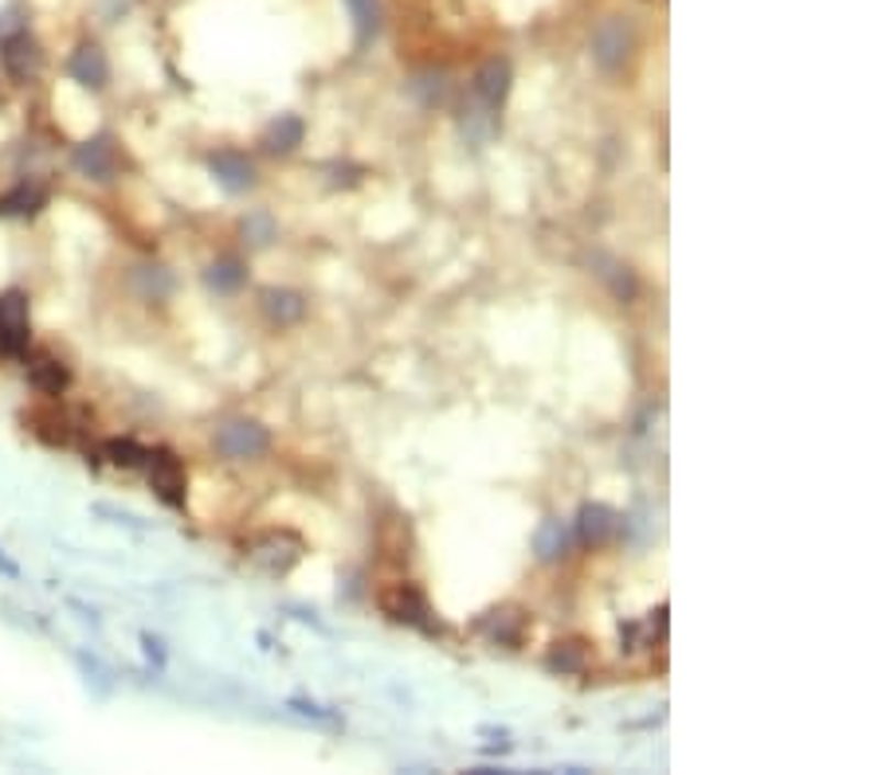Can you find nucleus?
<instances>
[{"label": "nucleus", "mask_w": 882, "mask_h": 775, "mask_svg": "<svg viewBox=\"0 0 882 775\" xmlns=\"http://www.w3.org/2000/svg\"><path fill=\"white\" fill-rule=\"evenodd\" d=\"M107 455H110V463H118V466H145V455H150V446H137L134 439H110L107 443Z\"/></svg>", "instance_id": "nucleus-22"}, {"label": "nucleus", "mask_w": 882, "mask_h": 775, "mask_svg": "<svg viewBox=\"0 0 882 775\" xmlns=\"http://www.w3.org/2000/svg\"><path fill=\"white\" fill-rule=\"evenodd\" d=\"M616 533H620V513H616V509L600 506V501L581 506V513H576V541L588 544V549H600V544H608Z\"/></svg>", "instance_id": "nucleus-7"}, {"label": "nucleus", "mask_w": 882, "mask_h": 775, "mask_svg": "<svg viewBox=\"0 0 882 775\" xmlns=\"http://www.w3.org/2000/svg\"><path fill=\"white\" fill-rule=\"evenodd\" d=\"M345 4H350L353 20H357V40L361 44H370L381 27V4L377 0H345Z\"/></svg>", "instance_id": "nucleus-21"}, {"label": "nucleus", "mask_w": 882, "mask_h": 775, "mask_svg": "<svg viewBox=\"0 0 882 775\" xmlns=\"http://www.w3.org/2000/svg\"><path fill=\"white\" fill-rule=\"evenodd\" d=\"M569 549H573V533H569L565 521H561V517L541 521V529L533 533V553H538V561H545V564L565 561Z\"/></svg>", "instance_id": "nucleus-13"}, {"label": "nucleus", "mask_w": 882, "mask_h": 775, "mask_svg": "<svg viewBox=\"0 0 882 775\" xmlns=\"http://www.w3.org/2000/svg\"><path fill=\"white\" fill-rule=\"evenodd\" d=\"M631 52H636V27L628 24L624 16H608L596 24L593 32V55L596 63H600L604 71H616V67H624V63L631 59Z\"/></svg>", "instance_id": "nucleus-2"}, {"label": "nucleus", "mask_w": 882, "mask_h": 775, "mask_svg": "<svg viewBox=\"0 0 882 775\" xmlns=\"http://www.w3.org/2000/svg\"><path fill=\"white\" fill-rule=\"evenodd\" d=\"M243 278H247V270H243L240 258H220V263H212V267H208V286H212V290H220V295H232V290H240Z\"/></svg>", "instance_id": "nucleus-19"}, {"label": "nucleus", "mask_w": 882, "mask_h": 775, "mask_svg": "<svg viewBox=\"0 0 882 775\" xmlns=\"http://www.w3.org/2000/svg\"><path fill=\"white\" fill-rule=\"evenodd\" d=\"M0 572H4V576H20V568L4 556V549H0Z\"/></svg>", "instance_id": "nucleus-24"}, {"label": "nucleus", "mask_w": 882, "mask_h": 775, "mask_svg": "<svg viewBox=\"0 0 882 775\" xmlns=\"http://www.w3.org/2000/svg\"><path fill=\"white\" fill-rule=\"evenodd\" d=\"M32 384H36L40 392L59 396L67 388V368L59 365L55 357H40L36 365H32Z\"/></svg>", "instance_id": "nucleus-20"}, {"label": "nucleus", "mask_w": 882, "mask_h": 775, "mask_svg": "<svg viewBox=\"0 0 882 775\" xmlns=\"http://www.w3.org/2000/svg\"><path fill=\"white\" fill-rule=\"evenodd\" d=\"M260 306L275 325H295V321L307 313V302H302V295H295V290H263Z\"/></svg>", "instance_id": "nucleus-15"}, {"label": "nucleus", "mask_w": 882, "mask_h": 775, "mask_svg": "<svg viewBox=\"0 0 882 775\" xmlns=\"http://www.w3.org/2000/svg\"><path fill=\"white\" fill-rule=\"evenodd\" d=\"M44 200H47V188H40V185H16L9 197L0 200V212H4V215H32L36 208H44Z\"/></svg>", "instance_id": "nucleus-17"}, {"label": "nucleus", "mask_w": 882, "mask_h": 775, "mask_svg": "<svg viewBox=\"0 0 882 775\" xmlns=\"http://www.w3.org/2000/svg\"><path fill=\"white\" fill-rule=\"evenodd\" d=\"M302 137H307V125H302V118L279 114L275 122L267 125L263 145H267L271 153H290V150H298V145H302Z\"/></svg>", "instance_id": "nucleus-16"}, {"label": "nucleus", "mask_w": 882, "mask_h": 775, "mask_svg": "<svg viewBox=\"0 0 882 775\" xmlns=\"http://www.w3.org/2000/svg\"><path fill=\"white\" fill-rule=\"evenodd\" d=\"M267 446H271L267 428H260L255 419H228L224 428L217 431V451L224 458H235V463H243V458H260Z\"/></svg>", "instance_id": "nucleus-3"}, {"label": "nucleus", "mask_w": 882, "mask_h": 775, "mask_svg": "<svg viewBox=\"0 0 882 775\" xmlns=\"http://www.w3.org/2000/svg\"><path fill=\"white\" fill-rule=\"evenodd\" d=\"M588 666V642L581 639H569L558 642L550 654V669H561V674H581Z\"/></svg>", "instance_id": "nucleus-18"}, {"label": "nucleus", "mask_w": 882, "mask_h": 775, "mask_svg": "<svg viewBox=\"0 0 882 775\" xmlns=\"http://www.w3.org/2000/svg\"><path fill=\"white\" fill-rule=\"evenodd\" d=\"M0 63L9 67V75H16V79H32V75L40 71V63H44V52H40V44L27 32H16V36L4 40V47H0Z\"/></svg>", "instance_id": "nucleus-11"}, {"label": "nucleus", "mask_w": 882, "mask_h": 775, "mask_svg": "<svg viewBox=\"0 0 882 775\" xmlns=\"http://www.w3.org/2000/svg\"><path fill=\"white\" fill-rule=\"evenodd\" d=\"M377 604L393 623L416 627V631H428V634L440 631V623H436V616H432V604H428V596H423L416 584H388V588H381Z\"/></svg>", "instance_id": "nucleus-1"}, {"label": "nucleus", "mask_w": 882, "mask_h": 775, "mask_svg": "<svg viewBox=\"0 0 882 775\" xmlns=\"http://www.w3.org/2000/svg\"><path fill=\"white\" fill-rule=\"evenodd\" d=\"M145 474H150V486H154V494L165 501V506L180 509L185 506V466H180V458L173 455V451H150L145 455Z\"/></svg>", "instance_id": "nucleus-4"}, {"label": "nucleus", "mask_w": 882, "mask_h": 775, "mask_svg": "<svg viewBox=\"0 0 882 775\" xmlns=\"http://www.w3.org/2000/svg\"><path fill=\"white\" fill-rule=\"evenodd\" d=\"M75 165H79L87 177L110 180V177H114V169H118V153H114V145H110L107 137H99V142L79 145V153H75Z\"/></svg>", "instance_id": "nucleus-14"}, {"label": "nucleus", "mask_w": 882, "mask_h": 775, "mask_svg": "<svg viewBox=\"0 0 882 775\" xmlns=\"http://www.w3.org/2000/svg\"><path fill=\"white\" fill-rule=\"evenodd\" d=\"M27 348V302L24 295L0 298V353H24Z\"/></svg>", "instance_id": "nucleus-8"}, {"label": "nucleus", "mask_w": 882, "mask_h": 775, "mask_svg": "<svg viewBox=\"0 0 882 775\" xmlns=\"http://www.w3.org/2000/svg\"><path fill=\"white\" fill-rule=\"evenodd\" d=\"M243 235H247L252 247H267V243L275 240V220H271L267 212H252L243 220Z\"/></svg>", "instance_id": "nucleus-23"}, {"label": "nucleus", "mask_w": 882, "mask_h": 775, "mask_svg": "<svg viewBox=\"0 0 882 775\" xmlns=\"http://www.w3.org/2000/svg\"><path fill=\"white\" fill-rule=\"evenodd\" d=\"M67 75H71L79 87L87 90H102L110 79V63H107V52H102L99 44H79L71 52V59H67Z\"/></svg>", "instance_id": "nucleus-10"}, {"label": "nucleus", "mask_w": 882, "mask_h": 775, "mask_svg": "<svg viewBox=\"0 0 882 775\" xmlns=\"http://www.w3.org/2000/svg\"><path fill=\"white\" fill-rule=\"evenodd\" d=\"M471 90H475L478 107L486 110H503L506 95H510V63L506 59H486L483 67H478L475 82H471Z\"/></svg>", "instance_id": "nucleus-9"}, {"label": "nucleus", "mask_w": 882, "mask_h": 775, "mask_svg": "<svg viewBox=\"0 0 882 775\" xmlns=\"http://www.w3.org/2000/svg\"><path fill=\"white\" fill-rule=\"evenodd\" d=\"M475 631L483 634V639L498 642V646H522L526 631H530V616L514 604L490 607V611H483V616L475 619Z\"/></svg>", "instance_id": "nucleus-5"}, {"label": "nucleus", "mask_w": 882, "mask_h": 775, "mask_svg": "<svg viewBox=\"0 0 882 775\" xmlns=\"http://www.w3.org/2000/svg\"><path fill=\"white\" fill-rule=\"evenodd\" d=\"M252 556L267 572H290L298 564V556H302V541H298L295 533H287V529H279V533L260 536V541L252 544Z\"/></svg>", "instance_id": "nucleus-6"}, {"label": "nucleus", "mask_w": 882, "mask_h": 775, "mask_svg": "<svg viewBox=\"0 0 882 775\" xmlns=\"http://www.w3.org/2000/svg\"><path fill=\"white\" fill-rule=\"evenodd\" d=\"M208 165H212V173H217V180L228 188V192H247V188L255 185L252 160L243 157V153L220 150V153H212V157H208Z\"/></svg>", "instance_id": "nucleus-12"}]
</instances>
